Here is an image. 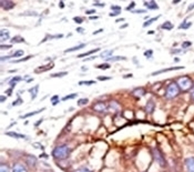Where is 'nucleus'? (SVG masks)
<instances>
[{
  "mask_svg": "<svg viewBox=\"0 0 194 172\" xmlns=\"http://www.w3.org/2000/svg\"><path fill=\"white\" fill-rule=\"evenodd\" d=\"M76 96H77V95L76 94H71L69 95V96H66L65 98H63V100H65L69 99H72V98L73 99L75 97H76Z\"/></svg>",
  "mask_w": 194,
  "mask_h": 172,
  "instance_id": "obj_40",
  "label": "nucleus"
},
{
  "mask_svg": "<svg viewBox=\"0 0 194 172\" xmlns=\"http://www.w3.org/2000/svg\"><path fill=\"white\" fill-rule=\"evenodd\" d=\"M184 68V67H183V66H176V67H171L170 68L164 69L160 70L154 72V73H152V75H158V74H161L162 73L169 72V71L181 69Z\"/></svg>",
  "mask_w": 194,
  "mask_h": 172,
  "instance_id": "obj_12",
  "label": "nucleus"
},
{
  "mask_svg": "<svg viewBox=\"0 0 194 172\" xmlns=\"http://www.w3.org/2000/svg\"><path fill=\"white\" fill-rule=\"evenodd\" d=\"M96 12V10L94 9H92V10H87L85 12V13L87 15H91L95 13Z\"/></svg>",
  "mask_w": 194,
  "mask_h": 172,
  "instance_id": "obj_47",
  "label": "nucleus"
},
{
  "mask_svg": "<svg viewBox=\"0 0 194 172\" xmlns=\"http://www.w3.org/2000/svg\"><path fill=\"white\" fill-rule=\"evenodd\" d=\"M59 6L60 9H63L65 8V3L63 1H60L59 3Z\"/></svg>",
  "mask_w": 194,
  "mask_h": 172,
  "instance_id": "obj_50",
  "label": "nucleus"
},
{
  "mask_svg": "<svg viewBox=\"0 0 194 172\" xmlns=\"http://www.w3.org/2000/svg\"><path fill=\"white\" fill-rule=\"evenodd\" d=\"M24 53V51L23 50H18L13 55L1 57V60L2 61L7 60L10 59L11 58H13V57H20L23 55Z\"/></svg>",
  "mask_w": 194,
  "mask_h": 172,
  "instance_id": "obj_9",
  "label": "nucleus"
},
{
  "mask_svg": "<svg viewBox=\"0 0 194 172\" xmlns=\"http://www.w3.org/2000/svg\"><path fill=\"white\" fill-rule=\"evenodd\" d=\"M89 100L87 98H81L78 100L77 104L79 106H84L88 103Z\"/></svg>",
  "mask_w": 194,
  "mask_h": 172,
  "instance_id": "obj_26",
  "label": "nucleus"
},
{
  "mask_svg": "<svg viewBox=\"0 0 194 172\" xmlns=\"http://www.w3.org/2000/svg\"><path fill=\"white\" fill-rule=\"evenodd\" d=\"M180 92V88L177 83L172 82L166 88L165 96L166 98L172 99L178 96Z\"/></svg>",
  "mask_w": 194,
  "mask_h": 172,
  "instance_id": "obj_2",
  "label": "nucleus"
},
{
  "mask_svg": "<svg viewBox=\"0 0 194 172\" xmlns=\"http://www.w3.org/2000/svg\"><path fill=\"white\" fill-rule=\"evenodd\" d=\"M63 37V35L62 34H59V35H47L45 38L43 40L42 42H45L48 40V39H60Z\"/></svg>",
  "mask_w": 194,
  "mask_h": 172,
  "instance_id": "obj_23",
  "label": "nucleus"
},
{
  "mask_svg": "<svg viewBox=\"0 0 194 172\" xmlns=\"http://www.w3.org/2000/svg\"><path fill=\"white\" fill-rule=\"evenodd\" d=\"M32 56H27L24 57V58H22L21 59L17 60H16L12 61L10 62L17 63L20 62L26 61L28 60V59H29L30 58H31V57Z\"/></svg>",
  "mask_w": 194,
  "mask_h": 172,
  "instance_id": "obj_30",
  "label": "nucleus"
},
{
  "mask_svg": "<svg viewBox=\"0 0 194 172\" xmlns=\"http://www.w3.org/2000/svg\"><path fill=\"white\" fill-rule=\"evenodd\" d=\"M93 5L95 6L103 7L104 6L105 4L104 3H94V4H93Z\"/></svg>",
  "mask_w": 194,
  "mask_h": 172,
  "instance_id": "obj_51",
  "label": "nucleus"
},
{
  "mask_svg": "<svg viewBox=\"0 0 194 172\" xmlns=\"http://www.w3.org/2000/svg\"><path fill=\"white\" fill-rule=\"evenodd\" d=\"M13 47L12 45H8V44H1L0 46L1 50H7Z\"/></svg>",
  "mask_w": 194,
  "mask_h": 172,
  "instance_id": "obj_37",
  "label": "nucleus"
},
{
  "mask_svg": "<svg viewBox=\"0 0 194 172\" xmlns=\"http://www.w3.org/2000/svg\"><path fill=\"white\" fill-rule=\"evenodd\" d=\"M76 30L78 33H81L84 32L85 29L82 27H78L76 29Z\"/></svg>",
  "mask_w": 194,
  "mask_h": 172,
  "instance_id": "obj_49",
  "label": "nucleus"
},
{
  "mask_svg": "<svg viewBox=\"0 0 194 172\" xmlns=\"http://www.w3.org/2000/svg\"><path fill=\"white\" fill-rule=\"evenodd\" d=\"M190 96H191V98L194 100V87H192L191 89L190 92Z\"/></svg>",
  "mask_w": 194,
  "mask_h": 172,
  "instance_id": "obj_48",
  "label": "nucleus"
},
{
  "mask_svg": "<svg viewBox=\"0 0 194 172\" xmlns=\"http://www.w3.org/2000/svg\"><path fill=\"white\" fill-rule=\"evenodd\" d=\"M135 6V3L134 2H131V4L126 8L127 10H130L133 9Z\"/></svg>",
  "mask_w": 194,
  "mask_h": 172,
  "instance_id": "obj_44",
  "label": "nucleus"
},
{
  "mask_svg": "<svg viewBox=\"0 0 194 172\" xmlns=\"http://www.w3.org/2000/svg\"><path fill=\"white\" fill-rule=\"evenodd\" d=\"M93 108L96 112L99 113H104L107 110V106L103 102L96 103L93 106Z\"/></svg>",
  "mask_w": 194,
  "mask_h": 172,
  "instance_id": "obj_7",
  "label": "nucleus"
},
{
  "mask_svg": "<svg viewBox=\"0 0 194 172\" xmlns=\"http://www.w3.org/2000/svg\"><path fill=\"white\" fill-rule=\"evenodd\" d=\"M67 74H68V72H61L58 73H53V74H51V76L52 77L60 78L65 76Z\"/></svg>",
  "mask_w": 194,
  "mask_h": 172,
  "instance_id": "obj_25",
  "label": "nucleus"
},
{
  "mask_svg": "<svg viewBox=\"0 0 194 172\" xmlns=\"http://www.w3.org/2000/svg\"><path fill=\"white\" fill-rule=\"evenodd\" d=\"M12 172H27L26 168L21 164L16 163L13 166Z\"/></svg>",
  "mask_w": 194,
  "mask_h": 172,
  "instance_id": "obj_13",
  "label": "nucleus"
},
{
  "mask_svg": "<svg viewBox=\"0 0 194 172\" xmlns=\"http://www.w3.org/2000/svg\"><path fill=\"white\" fill-rule=\"evenodd\" d=\"M110 106V107H111V108L113 110H118V105L117 103L115 102H112L111 103Z\"/></svg>",
  "mask_w": 194,
  "mask_h": 172,
  "instance_id": "obj_38",
  "label": "nucleus"
},
{
  "mask_svg": "<svg viewBox=\"0 0 194 172\" xmlns=\"http://www.w3.org/2000/svg\"><path fill=\"white\" fill-rule=\"evenodd\" d=\"M39 113V112H32V113H28V114H26V115L22 117V118H27V117L31 116H32L34 115L37 114Z\"/></svg>",
  "mask_w": 194,
  "mask_h": 172,
  "instance_id": "obj_46",
  "label": "nucleus"
},
{
  "mask_svg": "<svg viewBox=\"0 0 194 172\" xmlns=\"http://www.w3.org/2000/svg\"><path fill=\"white\" fill-rule=\"evenodd\" d=\"M155 106H156V105L153 101L152 100L149 101L146 105V112L149 114H151L154 111Z\"/></svg>",
  "mask_w": 194,
  "mask_h": 172,
  "instance_id": "obj_11",
  "label": "nucleus"
},
{
  "mask_svg": "<svg viewBox=\"0 0 194 172\" xmlns=\"http://www.w3.org/2000/svg\"><path fill=\"white\" fill-rule=\"evenodd\" d=\"M194 8V4H191V5L189 6V10H191Z\"/></svg>",
  "mask_w": 194,
  "mask_h": 172,
  "instance_id": "obj_55",
  "label": "nucleus"
},
{
  "mask_svg": "<svg viewBox=\"0 0 194 172\" xmlns=\"http://www.w3.org/2000/svg\"><path fill=\"white\" fill-rule=\"evenodd\" d=\"M38 86H36L33 87L29 90L31 94L32 98L34 99L36 97L38 92Z\"/></svg>",
  "mask_w": 194,
  "mask_h": 172,
  "instance_id": "obj_24",
  "label": "nucleus"
},
{
  "mask_svg": "<svg viewBox=\"0 0 194 172\" xmlns=\"http://www.w3.org/2000/svg\"><path fill=\"white\" fill-rule=\"evenodd\" d=\"M21 80V78L20 76H15L10 81V84L12 86H14L16 82H18V81H20V80Z\"/></svg>",
  "mask_w": 194,
  "mask_h": 172,
  "instance_id": "obj_27",
  "label": "nucleus"
},
{
  "mask_svg": "<svg viewBox=\"0 0 194 172\" xmlns=\"http://www.w3.org/2000/svg\"><path fill=\"white\" fill-rule=\"evenodd\" d=\"M179 1H174V2H174V3H178V2H179Z\"/></svg>",
  "mask_w": 194,
  "mask_h": 172,
  "instance_id": "obj_58",
  "label": "nucleus"
},
{
  "mask_svg": "<svg viewBox=\"0 0 194 172\" xmlns=\"http://www.w3.org/2000/svg\"><path fill=\"white\" fill-rule=\"evenodd\" d=\"M24 42H25L24 39L20 35H16V36H15L10 40V43L13 44L21 43Z\"/></svg>",
  "mask_w": 194,
  "mask_h": 172,
  "instance_id": "obj_16",
  "label": "nucleus"
},
{
  "mask_svg": "<svg viewBox=\"0 0 194 172\" xmlns=\"http://www.w3.org/2000/svg\"><path fill=\"white\" fill-rule=\"evenodd\" d=\"M10 32L7 29H2L0 31V39L1 42H4L10 39Z\"/></svg>",
  "mask_w": 194,
  "mask_h": 172,
  "instance_id": "obj_10",
  "label": "nucleus"
},
{
  "mask_svg": "<svg viewBox=\"0 0 194 172\" xmlns=\"http://www.w3.org/2000/svg\"><path fill=\"white\" fill-rule=\"evenodd\" d=\"M85 44L82 43L79 44L77 46L73 47L67 49V50H65V52H73V51H77V50H81L82 48H83L85 47Z\"/></svg>",
  "mask_w": 194,
  "mask_h": 172,
  "instance_id": "obj_17",
  "label": "nucleus"
},
{
  "mask_svg": "<svg viewBox=\"0 0 194 172\" xmlns=\"http://www.w3.org/2000/svg\"><path fill=\"white\" fill-rule=\"evenodd\" d=\"M153 54L152 50H147L144 53V55L147 58H150V57L152 56Z\"/></svg>",
  "mask_w": 194,
  "mask_h": 172,
  "instance_id": "obj_36",
  "label": "nucleus"
},
{
  "mask_svg": "<svg viewBox=\"0 0 194 172\" xmlns=\"http://www.w3.org/2000/svg\"><path fill=\"white\" fill-rule=\"evenodd\" d=\"M74 172H91L90 171V170H89L88 169H87V168H82V169H77V170L75 171H74Z\"/></svg>",
  "mask_w": 194,
  "mask_h": 172,
  "instance_id": "obj_42",
  "label": "nucleus"
},
{
  "mask_svg": "<svg viewBox=\"0 0 194 172\" xmlns=\"http://www.w3.org/2000/svg\"><path fill=\"white\" fill-rule=\"evenodd\" d=\"M161 27L163 29L171 30L174 27V26L170 22L166 21L162 25Z\"/></svg>",
  "mask_w": 194,
  "mask_h": 172,
  "instance_id": "obj_22",
  "label": "nucleus"
},
{
  "mask_svg": "<svg viewBox=\"0 0 194 172\" xmlns=\"http://www.w3.org/2000/svg\"><path fill=\"white\" fill-rule=\"evenodd\" d=\"M160 15L157 16V17H154V18H152L151 19H149V20L145 22L144 23L143 27H148V26L151 25L153 23H154V22L156 21L158 19V18L160 17Z\"/></svg>",
  "mask_w": 194,
  "mask_h": 172,
  "instance_id": "obj_20",
  "label": "nucleus"
},
{
  "mask_svg": "<svg viewBox=\"0 0 194 172\" xmlns=\"http://www.w3.org/2000/svg\"><path fill=\"white\" fill-rule=\"evenodd\" d=\"M180 89L184 91L191 89L193 87V82L191 79L187 76H183L179 79L178 81Z\"/></svg>",
  "mask_w": 194,
  "mask_h": 172,
  "instance_id": "obj_3",
  "label": "nucleus"
},
{
  "mask_svg": "<svg viewBox=\"0 0 194 172\" xmlns=\"http://www.w3.org/2000/svg\"><path fill=\"white\" fill-rule=\"evenodd\" d=\"M121 7L118 5L112 6L111 7V9L113 11H117V12H120L121 11Z\"/></svg>",
  "mask_w": 194,
  "mask_h": 172,
  "instance_id": "obj_39",
  "label": "nucleus"
},
{
  "mask_svg": "<svg viewBox=\"0 0 194 172\" xmlns=\"http://www.w3.org/2000/svg\"><path fill=\"white\" fill-rule=\"evenodd\" d=\"M124 18H120V19H116V22H118L119 21H124Z\"/></svg>",
  "mask_w": 194,
  "mask_h": 172,
  "instance_id": "obj_56",
  "label": "nucleus"
},
{
  "mask_svg": "<svg viewBox=\"0 0 194 172\" xmlns=\"http://www.w3.org/2000/svg\"><path fill=\"white\" fill-rule=\"evenodd\" d=\"M133 93L135 97H140L144 96L145 92L144 89L142 88H138L133 90Z\"/></svg>",
  "mask_w": 194,
  "mask_h": 172,
  "instance_id": "obj_14",
  "label": "nucleus"
},
{
  "mask_svg": "<svg viewBox=\"0 0 194 172\" xmlns=\"http://www.w3.org/2000/svg\"><path fill=\"white\" fill-rule=\"evenodd\" d=\"M126 59L125 57L121 56H115L109 57V58H106V60L107 61L114 62L116 61L124 60Z\"/></svg>",
  "mask_w": 194,
  "mask_h": 172,
  "instance_id": "obj_19",
  "label": "nucleus"
},
{
  "mask_svg": "<svg viewBox=\"0 0 194 172\" xmlns=\"http://www.w3.org/2000/svg\"><path fill=\"white\" fill-rule=\"evenodd\" d=\"M97 57L96 56H94L93 57H89V58H86V59H84V60H83V61H86L92 60L95 59V58H96Z\"/></svg>",
  "mask_w": 194,
  "mask_h": 172,
  "instance_id": "obj_52",
  "label": "nucleus"
},
{
  "mask_svg": "<svg viewBox=\"0 0 194 172\" xmlns=\"http://www.w3.org/2000/svg\"><path fill=\"white\" fill-rule=\"evenodd\" d=\"M97 79L98 80L100 81H105L107 80H110L111 79V77L109 76H98Z\"/></svg>",
  "mask_w": 194,
  "mask_h": 172,
  "instance_id": "obj_34",
  "label": "nucleus"
},
{
  "mask_svg": "<svg viewBox=\"0 0 194 172\" xmlns=\"http://www.w3.org/2000/svg\"><path fill=\"white\" fill-rule=\"evenodd\" d=\"M98 18H99V17L98 16H92V17H89V19H90V20H95V19H98Z\"/></svg>",
  "mask_w": 194,
  "mask_h": 172,
  "instance_id": "obj_54",
  "label": "nucleus"
},
{
  "mask_svg": "<svg viewBox=\"0 0 194 172\" xmlns=\"http://www.w3.org/2000/svg\"><path fill=\"white\" fill-rule=\"evenodd\" d=\"M103 31V30L102 29H100L98 30H97L96 31L94 32L93 34H94V35H96V34H98V33H101V32Z\"/></svg>",
  "mask_w": 194,
  "mask_h": 172,
  "instance_id": "obj_53",
  "label": "nucleus"
},
{
  "mask_svg": "<svg viewBox=\"0 0 194 172\" xmlns=\"http://www.w3.org/2000/svg\"><path fill=\"white\" fill-rule=\"evenodd\" d=\"M0 172H10L9 167L6 165H1L0 166Z\"/></svg>",
  "mask_w": 194,
  "mask_h": 172,
  "instance_id": "obj_33",
  "label": "nucleus"
},
{
  "mask_svg": "<svg viewBox=\"0 0 194 172\" xmlns=\"http://www.w3.org/2000/svg\"><path fill=\"white\" fill-rule=\"evenodd\" d=\"M185 164L188 172H194V157L188 158L186 159Z\"/></svg>",
  "mask_w": 194,
  "mask_h": 172,
  "instance_id": "obj_8",
  "label": "nucleus"
},
{
  "mask_svg": "<svg viewBox=\"0 0 194 172\" xmlns=\"http://www.w3.org/2000/svg\"><path fill=\"white\" fill-rule=\"evenodd\" d=\"M69 149L66 145H62L56 147L52 152L53 156L59 160H64L69 154Z\"/></svg>",
  "mask_w": 194,
  "mask_h": 172,
  "instance_id": "obj_1",
  "label": "nucleus"
},
{
  "mask_svg": "<svg viewBox=\"0 0 194 172\" xmlns=\"http://www.w3.org/2000/svg\"><path fill=\"white\" fill-rule=\"evenodd\" d=\"M191 45V43L189 41H186L183 42L182 44V47L183 48H186Z\"/></svg>",
  "mask_w": 194,
  "mask_h": 172,
  "instance_id": "obj_41",
  "label": "nucleus"
},
{
  "mask_svg": "<svg viewBox=\"0 0 194 172\" xmlns=\"http://www.w3.org/2000/svg\"><path fill=\"white\" fill-rule=\"evenodd\" d=\"M113 52V50H105L100 53V56L102 58H108L112 55Z\"/></svg>",
  "mask_w": 194,
  "mask_h": 172,
  "instance_id": "obj_21",
  "label": "nucleus"
},
{
  "mask_svg": "<svg viewBox=\"0 0 194 172\" xmlns=\"http://www.w3.org/2000/svg\"><path fill=\"white\" fill-rule=\"evenodd\" d=\"M152 152L154 157L157 163L160 166H165V160L160 151L158 149L155 148L152 150Z\"/></svg>",
  "mask_w": 194,
  "mask_h": 172,
  "instance_id": "obj_4",
  "label": "nucleus"
},
{
  "mask_svg": "<svg viewBox=\"0 0 194 172\" xmlns=\"http://www.w3.org/2000/svg\"><path fill=\"white\" fill-rule=\"evenodd\" d=\"M96 83V81L94 80H90V81H81L79 82V84L80 85H85L86 86H90Z\"/></svg>",
  "mask_w": 194,
  "mask_h": 172,
  "instance_id": "obj_28",
  "label": "nucleus"
},
{
  "mask_svg": "<svg viewBox=\"0 0 194 172\" xmlns=\"http://www.w3.org/2000/svg\"><path fill=\"white\" fill-rule=\"evenodd\" d=\"M54 66L55 64L53 62H50L46 65H42L36 68L34 70V72L36 74H40L52 69Z\"/></svg>",
  "mask_w": 194,
  "mask_h": 172,
  "instance_id": "obj_5",
  "label": "nucleus"
},
{
  "mask_svg": "<svg viewBox=\"0 0 194 172\" xmlns=\"http://www.w3.org/2000/svg\"><path fill=\"white\" fill-rule=\"evenodd\" d=\"M15 5V3L11 1H0L1 7L5 11L13 9Z\"/></svg>",
  "mask_w": 194,
  "mask_h": 172,
  "instance_id": "obj_6",
  "label": "nucleus"
},
{
  "mask_svg": "<svg viewBox=\"0 0 194 172\" xmlns=\"http://www.w3.org/2000/svg\"><path fill=\"white\" fill-rule=\"evenodd\" d=\"M128 25L127 24H124V25H123V26H121V27H120V28L121 29L125 28V27H127Z\"/></svg>",
  "mask_w": 194,
  "mask_h": 172,
  "instance_id": "obj_57",
  "label": "nucleus"
},
{
  "mask_svg": "<svg viewBox=\"0 0 194 172\" xmlns=\"http://www.w3.org/2000/svg\"><path fill=\"white\" fill-rule=\"evenodd\" d=\"M110 67V65L109 64H107V63H104V64L98 65V68L103 70L107 69L109 68Z\"/></svg>",
  "mask_w": 194,
  "mask_h": 172,
  "instance_id": "obj_32",
  "label": "nucleus"
},
{
  "mask_svg": "<svg viewBox=\"0 0 194 172\" xmlns=\"http://www.w3.org/2000/svg\"><path fill=\"white\" fill-rule=\"evenodd\" d=\"M73 19L74 21H75L76 23L78 24H81L83 22V21H84V20L82 19V18L79 17H74V18H73Z\"/></svg>",
  "mask_w": 194,
  "mask_h": 172,
  "instance_id": "obj_35",
  "label": "nucleus"
},
{
  "mask_svg": "<svg viewBox=\"0 0 194 172\" xmlns=\"http://www.w3.org/2000/svg\"><path fill=\"white\" fill-rule=\"evenodd\" d=\"M58 99H59V97L57 96H54L51 98V101L52 102L54 103L53 105H55L57 103Z\"/></svg>",
  "mask_w": 194,
  "mask_h": 172,
  "instance_id": "obj_43",
  "label": "nucleus"
},
{
  "mask_svg": "<svg viewBox=\"0 0 194 172\" xmlns=\"http://www.w3.org/2000/svg\"><path fill=\"white\" fill-rule=\"evenodd\" d=\"M132 12L133 13H145L147 12V11L146 10H136L132 11Z\"/></svg>",
  "mask_w": 194,
  "mask_h": 172,
  "instance_id": "obj_45",
  "label": "nucleus"
},
{
  "mask_svg": "<svg viewBox=\"0 0 194 172\" xmlns=\"http://www.w3.org/2000/svg\"><path fill=\"white\" fill-rule=\"evenodd\" d=\"M6 134L9 136H11V137H16V138H19V137H24L23 135L17 133L15 132H9L7 133Z\"/></svg>",
  "mask_w": 194,
  "mask_h": 172,
  "instance_id": "obj_31",
  "label": "nucleus"
},
{
  "mask_svg": "<svg viewBox=\"0 0 194 172\" xmlns=\"http://www.w3.org/2000/svg\"><path fill=\"white\" fill-rule=\"evenodd\" d=\"M145 5L147 7L148 9L150 10H156L158 9V7L154 1H152L149 2H145Z\"/></svg>",
  "mask_w": 194,
  "mask_h": 172,
  "instance_id": "obj_15",
  "label": "nucleus"
},
{
  "mask_svg": "<svg viewBox=\"0 0 194 172\" xmlns=\"http://www.w3.org/2000/svg\"><path fill=\"white\" fill-rule=\"evenodd\" d=\"M191 25V23H187L186 22V21H184L183 23L180 25L179 28L183 29H188V28H189L190 27Z\"/></svg>",
  "mask_w": 194,
  "mask_h": 172,
  "instance_id": "obj_29",
  "label": "nucleus"
},
{
  "mask_svg": "<svg viewBox=\"0 0 194 172\" xmlns=\"http://www.w3.org/2000/svg\"><path fill=\"white\" fill-rule=\"evenodd\" d=\"M100 50V48H97L94 49V50H90V51L85 52V53L81 54L77 56V57H79V58H82V57L87 56H89L90 55L93 54L98 52V51H99Z\"/></svg>",
  "mask_w": 194,
  "mask_h": 172,
  "instance_id": "obj_18",
  "label": "nucleus"
}]
</instances>
